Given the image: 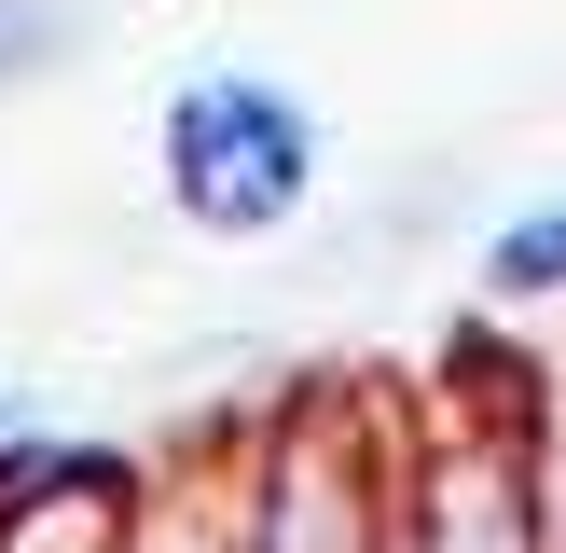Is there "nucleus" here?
Returning <instances> with one entry per match:
<instances>
[{"label":"nucleus","mask_w":566,"mask_h":553,"mask_svg":"<svg viewBox=\"0 0 566 553\" xmlns=\"http://www.w3.org/2000/svg\"><path fill=\"white\" fill-rule=\"evenodd\" d=\"M332 180V111L263 55H208L153 97V194L208 249H276Z\"/></svg>","instance_id":"obj_1"},{"label":"nucleus","mask_w":566,"mask_h":553,"mask_svg":"<svg viewBox=\"0 0 566 553\" xmlns=\"http://www.w3.org/2000/svg\"><path fill=\"white\" fill-rule=\"evenodd\" d=\"M470 291H484L497 319H539V304H566V180L484 221V249H470Z\"/></svg>","instance_id":"obj_2"},{"label":"nucleus","mask_w":566,"mask_h":553,"mask_svg":"<svg viewBox=\"0 0 566 553\" xmlns=\"http://www.w3.org/2000/svg\"><path fill=\"white\" fill-rule=\"evenodd\" d=\"M83 55V0H0V83H55Z\"/></svg>","instance_id":"obj_3"},{"label":"nucleus","mask_w":566,"mask_h":553,"mask_svg":"<svg viewBox=\"0 0 566 553\" xmlns=\"http://www.w3.org/2000/svg\"><path fill=\"white\" fill-rule=\"evenodd\" d=\"M28 457H42V429H28V401H14V387H0V484H14Z\"/></svg>","instance_id":"obj_4"}]
</instances>
